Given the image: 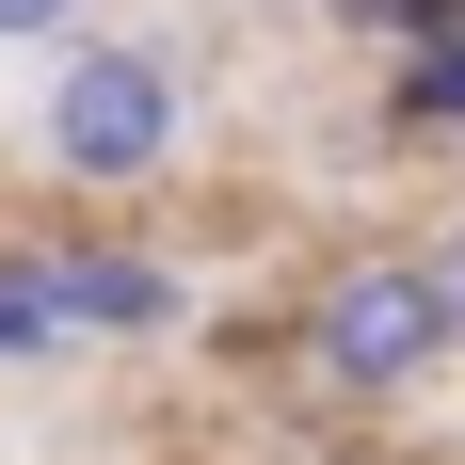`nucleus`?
<instances>
[{"label":"nucleus","instance_id":"f257e3e1","mask_svg":"<svg viewBox=\"0 0 465 465\" xmlns=\"http://www.w3.org/2000/svg\"><path fill=\"white\" fill-rule=\"evenodd\" d=\"M33 144H48L64 193H144V177H177V144H193V64H177V33H96V16H81V33L48 48Z\"/></svg>","mask_w":465,"mask_h":465},{"label":"nucleus","instance_id":"20e7f679","mask_svg":"<svg viewBox=\"0 0 465 465\" xmlns=\"http://www.w3.org/2000/svg\"><path fill=\"white\" fill-rule=\"evenodd\" d=\"M385 129L401 144H465V16L418 48H385Z\"/></svg>","mask_w":465,"mask_h":465},{"label":"nucleus","instance_id":"423d86ee","mask_svg":"<svg viewBox=\"0 0 465 465\" xmlns=\"http://www.w3.org/2000/svg\"><path fill=\"white\" fill-rule=\"evenodd\" d=\"M81 16H96V0H0V48H64Z\"/></svg>","mask_w":465,"mask_h":465},{"label":"nucleus","instance_id":"f03ea898","mask_svg":"<svg viewBox=\"0 0 465 465\" xmlns=\"http://www.w3.org/2000/svg\"><path fill=\"white\" fill-rule=\"evenodd\" d=\"M450 353H465V305L433 273V241L418 257H337L305 289V385L322 401H418Z\"/></svg>","mask_w":465,"mask_h":465},{"label":"nucleus","instance_id":"0eeeda50","mask_svg":"<svg viewBox=\"0 0 465 465\" xmlns=\"http://www.w3.org/2000/svg\"><path fill=\"white\" fill-rule=\"evenodd\" d=\"M433 273H450V305H465V209H450V225H433Z\"/></svg>","mask_w":465,"mask_h":465},{"label":"nucleus","instance_id":"7ed1b4c3","mask_svg":"<svg viewBox=\"0 0 465 465\" xmlns=\"http://www.w3.org/2000/svg\"><path fill=\"white\" fill-rule=\"evenodd\" d=\"M48 305H64V337H161L193 289H177V257H144V241H48Z\"/></svg>","mask_w":465,"mask_h":465},{"label":"nucleus","instance_id":"39448f33","mask_svg":"<svg viewBox=\"0 0 465 465\" xmlns=\"http://www.w3.org/2000/svg\"><path fill=\"white\" fill-rule=\"evenodd\" d=\"M322 16H337L353 48H418V33H450L465 0H322Z\"/></svg>","mask_w":465,"mask_h":465}]
</instances>
